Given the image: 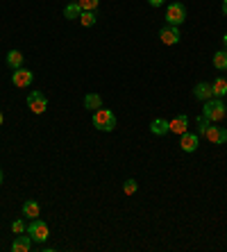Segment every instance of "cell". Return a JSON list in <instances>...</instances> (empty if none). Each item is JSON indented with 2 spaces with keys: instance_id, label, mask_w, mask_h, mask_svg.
<instances>
[{
  "instance_id": "cell-1",
  "label": "cell",
  "mask_w": 227,
  "mask_h": 252,
  "mask_svg": "<svg viewBox=\"0 0 227 252\" xmlns=\"http://www.w3.org/2000/svg\"><path fill=\"white\" fill-rule=\"evenodd\" d=\"M91 123H94L96 129H100V132H114L116 129V116H114V112L111 109H96L94 116H91Z\"/></svg>"
},
{
  "instance_id": "cell-2",
  "label": "cell",
  "mask_w": 227,
  "mask_h": 252,
  "mask_svg": "<svg viewBox=\"0 0 227 252\" xmlns=\"http://www.w3.org/2000/svg\"><path fill=\"white\" fill-rule=\"evenodd\" d=\"M204 118H209L211 123H221L223 118L227 116V107L223 105V98H211L204 102V112H202Z\"/></svg>"
},
{
  "instance_id": "cell-3",
  "label": "cell",
  "mask_w": 227,
  "mask_h": 252,
  "mask_svg": "<svg viewBox=\"0 0 227 252\" xmlns=\"http://www.w3.org/2000/svg\"><path fill=\"white\" fill-rule=\"evenodd\" d=\"M28 234L32 241H36V243H46L48 236H50V229H48V225L43 223V220H39V218H34L32 223L28 225Z\"/></svg>"
},
{
  "instance_id": "cell-4",
  "label": "cell",
  "mask_w": 227,
  "mask_h": 252,
  "mask_svg": "<svg viewBox=\"0 0 227 252\" xmlns=\"http://www.w3.org/2000/svg\"><path fill=\"white\" fill-rule=\"evenodd\" d=\"M184 21H187V7L182 5V2L168 5V9H166V25H177L180 28Z\"/></svg>"
},
{
  "instance_id": "cell-5",
  "label": "cell",
  "mask_w": 227,
  "mask_h": 252,
  "mask_svg": "<svg viewBox=\"0 0 227 252\" xmlns=\"http://www.w3.org/2000/svg\"><path fill=\"white\" fill-rule=\"evenodd\" d=\"M28 109L32 114H43L48 109V98L46 94H41V91H32L28 95Z\"/></svg>"
},
{
  "instance_id": "cell-6",
  "label": "cell",
  "mask_w": 227,
  "mask_h": 252,
  "mask_svg": "<svg viewBox=\"0 0 227 252\" xmlns=\"http://www.w3.org/2000/svg\"><path fill=\"white\" fill-rule=\"evenodd\" d=\"M202 136L209 141V143H214V146H223V143H227V129L218 127V125H209V127L202 132Z\"/></svg>"
},
{
  "instance_id": "cell-7",
  "label": "cell",
  "mask_w": 227,
  "mask_h": 252,
  "mask_svg": "<svg viewBox=\"0 0 227 252\" xmlns=\"http://www.w3.org/2000/svg\"><path fill=\"white\" fill-rule=\"evenodd\" d=\"M159 39H162L163 46H175V43H180L182 32L177 25H166V28H162V32H159Z\"/></svg>"
},
{
  "instance_id": "cell-8",
  "label": "cell",
  "mask_w": 227,
  "mask_h": 252,
  "mask_svg": "<svg viewBox=\"0 0 227 252\" xmlns=\"http://www.w3.org/2000/svg\"><path fill=\"white\" fill-rule=\"evenodd\" d=\"M32 80H34V75H32V70H28V68H16L12 73V82H14V87H18V89H25V87H30L32 84Z\"/></svg>"
},
{
  "instance_id": "cell-9",
  "label": "cell",
  "mask_w": 227,
  "mask_h": 252,
  "mask_svg": "<svg viewBox=\"0 0 227 252\" xmlns=\"http://www.w3.org/2000/svg\"><path fill=\"white\" fill-rule=\"evenodd\" d=\"M182 141H180V148L184 150V153H195L200 146V136L198 134H191V132H184V134H180Z\"/></svg>"
},
{
  "instance_id": "cell-10",
  "label": "cell",
  "mask_w": 227,
  "mask_h": 252,
  "mask_svg": "<svg viewBox=\"0 0 227 252\" xmlns=\"http://www.w3.org/2000/svg\"><path fill=\"white\" fill-rule=\"evenodd\" d=\"M168 127L173 134H184V132H189V116L187 114H180V116H175L173 121H168Z\"/></svg>"
},
{
  "instance_id": "cell-11",
  "label": "cell",
  "mask_w": 227,
  "mask_h": 252,
  "mask_svg": "<svg viewBox=\"0 0 227 252\" xmlns=\"http://www.w3.org/2000/svg\"><path fill=\"white\" fill-rule=\"evenodd\" d=\"M193 95L198 100H202V102H207V100L214 98V89H211L209 82H198L195 89H193Z\"/></svg>"
},
{
  "instance_id": "cell-12",
  "label": "cell",
  "mask_w": 227,
  "mask_h": 252,
  "mask_svg": "<svg viewBox=\"0 0 227 252\" xmlns=\"http://www.w3.org/2000/svg\"><path fill=\"white\" fill-rule=\"evenodd\" d=\"M23 216L25 218H39L41 216V205L36 200H25L23 202Z\"/></svg>"
},
{
  "instance_id": "cell-13",
  "label": "cell",
  "mask_w": 227,
  "mask_h": 252,
  "mask_svg": "<svg viewBox=\"0 0 227 252\" xmlns=\"http://www.w3.org/2000/svg\"><path fill=\"white\" fill-rule=\"evenodd\" d=\"M30 248H32V239H30V234L28 236L18 234L16 239H14V243H12V252H28Z\"/></svg>"
},
{
  "instance_id": "cell-14",
  "label": "cell",
  "mask_w": 227,
  "mask_h": 252,
  "mask_svg": "<svg viewBox=\"0 0 227 252\" xmlns=\"http://www.w3.org/2000/svg\"><path fill=\"white\" fill-rule=\"evenodd\" d=\"M150 132L155 136H163V134H168L170 127H168V121H163V118H155L150 123Z\"/></svg>"
},
{
  "instance_id": "cell-15",
  "label": "cell",
  "mask_w": 227,
  "mask_h": 252,
  "mask_svg": "<svg viewBox=\"0 0 227 252\" xmlns=\"http://www.w3.org/2000/svg\"><path fill=\"white\" fill-rule=\"evenodd\" d=\"M23 59H25V55L21 53V50H9V53H7V64L12 66L14 70L23 66Z\"/></svg>"
},
{
  "instance_id": "cell-16",
  "label": "cell",
  "mask_w": 227,
  "mask_h": 252,
  "mask_svg": "<svg viewBox=\"0 0 227 252\" xmlns=\"http://www.w3.org/2000/svg\"><path fill=\"white\" fill-rule=\"evenodd\" d=\"M84 107H87V109H91V112H96V109H100V107H102V98H100L98 94H87V95H84Z\"/></svg>"
},
{
  "instance_id": "cell-17",
  "label": "cell",
  "mask_w": 227,
  "mask_h": 252,
  "mask_svg": "<svg viewBox=\"0 0 227 252\" xmlns=\"http://www.w3.org/2000/svg\"><path fill=\"white\" fill-rule=\"evenodd\" d=\"M80 14H82L80 2H68V5L64 7V16L68 18V21H77V18H80Z\"/></svg>"
},
{
  "instance_id": "cell-18",
  "label": "cell",
  "mask_w": 227,
  "mask_h": 252,
  "mask_svg": "<svg viewBox=\"0 0 227 252\" xmlns=\"http://www.w3.org/2000/svg\"><path fill=\"white\" fill-rule=\"evenodd\" d=\"M211 89H214V98H223V95H227V80H223V77L214 80V82H211Z\"/></svg>"
},
{
  "instance_id": "cell-19",
  "label": "cell",
  "mask_w": 227,
  "mask_h": 252,
  "mask_svg": "<svg viewBox=\"0 0 227 252\" xmlns=\"http://www.w3.org/2000/svg\"><path fill=\"white\" fill-rule=\"evenodd\" d=\"M214 66L218 70H227V50H218L214 55Z\"/></svg>"
},
{
  "instance_id": "cell-20",
  "label": "cell",
  "mask_w": 227,
  "mask_h": 252,
  "mask_svg": "<svg viewBox=\"0 0 227 252\" xmlns=\"http://www.w3.org/2000/svg\"><path fill=\"white\" fill-rule=\"evenodd\" d=\"M80 23L84 25V28H91V25H96V12H82L80 14Z\"/></svg>"
},
{
  "instance_id": "cell-21",
  "label": "cell",
  "mask_w": 227,
  "mask_h": 252,
  "mask_svg": "<svg viewBox=\"0 0 227 252\" xmlns=\"http://www.w3.org/2000/svg\"><path fill=\"white\" fill-rule=\"evenodd\" d=\"M82 7V12H96L98 9V2L100 0H77Z\"/></svg>"
},
{
  "instance_id": "cell-22",
  "label": "cell",
  "mask_w": 227,
  "mask_h": 252,
  "mask_svg": "<svg viewBox=\"0 0 227 252\" xmlns=\"http://www.w3.org/2000/svg\"><path fill=\"white\" fill-rule=\"evenodd\" d=\"M123 191H125V195H134L136 191H139V184H136V180H125V184H123Z\"/></svg>"
},
{
  "instance_id": "cell-23",
  "label": "cell",
  "mask_w": 227,
  "mask_h": 252,
  "mask_svg": "<svg viewBox=\"0 0 227 252\" xmlns=\"http://www.w3.org/2000/svg\"><path fill=\"white\" fill-rule=\"evenodd\" d=\"M12 232H14V234H25V232H28V225L18 218V220H14V223H12Z\"/></svg>"
},
{
  "instance_id": "cell-24",
  "label": "cell",
  "mask_w": 227,
  "mask_h": 252,
  "mask_svg": "<svg viewBox=\"0 0 227 252\" xmlns=\"http://www.w3.org/2000/svg\"><path fill=\"white\" fill-rule=\"evenodd\" d=\"M209 125H211V121H209V118L198 116V127H200V134H202V132H204V129H207V127H209Z\"/></svg>"
},
{
  "instance_id": "cell-25",
  "label": "cell",
  "mask_w": 227,
  "mask_h": 252,
  "mask_svg": "<svg viewBox=\"0 0 227 252\" xmlns=\"http://www.w3.org/2000/svg\"><path fill=\"white\" fill-rule=\"evenodd\" d=\"M148 2H150L152 7H162L163 5V0H148Z\"/></svg>"
},
{
  "instance_id": "cell-26",
  "label": "cell",
  "mask_w": 227,
  "mask_h": 252,
  "mask_svg": "<svg viewBox=\"0 0 227 252\" xmlns=\"http://www.w3.org/2000/svg\"><path fill=\"white\" fill-rule=\"evenodd\" d=\"M223 12L227 14V0H223Z\"/></svg>"
},
{
  "instance_id": "cell-27",
  "label": "cell",
  "mask_w": 227,
  "mask_h": 252,
  "mask_svg": "<svg viewBox=\"0 0 227 252\" xmlns=\"http://www.w3.org/2000/svg\"><path fill=\"white\" fill-rule=\"evenodd\" d=\"M2 121H5V116H2V112H0V125H2Z\"/></svg>"
},
{
  "instance_id": "cell-28",
  "label": "cell",
  "mask_w": 227,
  "mask_h": 252,
  "mask_svg": "<svg viewBox=\"0 0 227 252\" xmlns=\"http://www.w3.org/2000/svg\"><path fill=\"white\" fill-rule=\"evenodd\" d=\"M223 43H225V48H227V34H225V36H223Z\"/></svg>"
},
{
  "instance_id": "cell-29",
  "label": "cell",
  "mask_w": 227,
  "mask_h": 252,
  "mask_svg": "<svg viewBox=\"0 0 227 252\" xmlns=\"http://www.w3.org/2000/svg\"><path fill=\"white\" fill-rule=\"evenodd\" d=\"M0 184H2V170H0Z\"/></svg>"
},
{
  "instance_id": "cell-30",
  "label": "cell",
  "mask_w": 227,
  "mask_h": 252,
  "mask_svg": "<svg viewBox=\"0 0 227 252\" xmlns=\"http://www.w3.org/2000/svg\"><path fill=\"white\" fill-rule=\"evenodd\" d=\"M225 107H227V105H225Z\"/></svg>"
}]
</instances>
